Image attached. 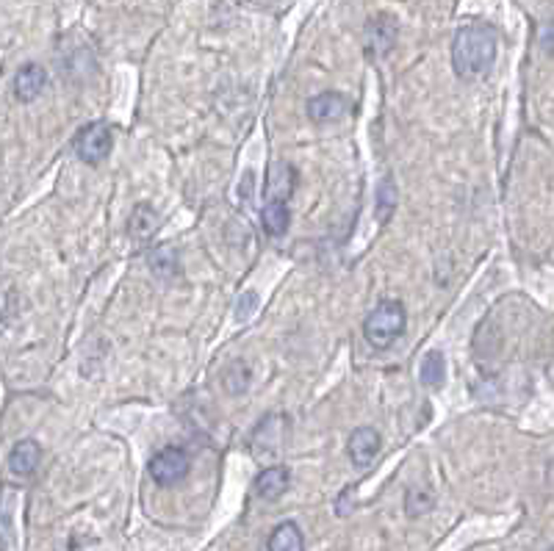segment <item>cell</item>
I'll list each match as a JSON object with an SVG mask.
<instances>
[{"label":"cell","mask_w":554,"mask_h":551,"mask_svg":"<svg viewBox=\"0 0 554 551\" xmlns=\"http://www.w3.org/2000/svg\"><path fill=\"white\" fill-rule=\"evenodd\" d=\"M496 61V31L488 22H466L452 42V67L457 78H482Z\"/></svg>","instance_id":"1"},{"label":"cell","mask_w":554,"mask_h":551,"mask_svg":"<svg viewBox=\"0 0 554 551\" xmlns=\"http://www.w3.org/2000/svg\"><path fill=\"white\" fill-rule=\"evenodd\" d=\"M408 325L405 305L400 300H383L363 321V335L375 350H388Z\"/></svg>","instance_id":"2"},{"label":"cell","mask_w":554,"mask_h":551,"mask_svg":"<svg viewBox=\"0 0 554 551\" xmlns=\"http://www.w3.org/2000/svg\"><path fill=\"white\" fill-rule=\"evenodd\" d=\"M111 147H114V130L103 120L83 125L73 139L75 155L81 161H86V164H100L103 158H108Z\"/></svg>","instance_id":"3"},{"label":"cell","mask_w":554,"mask_h":551,"mask_svg":"<svg viewBox=\"0 0 554 551\" xmlns=\"http://www.w3.org/2000/svg\"><path fill=\"white\" fill-rule=\"evenodd\" d=\"M189 468H192V457H189L186 449H180V446L161 449L158 454H153V460L147 466L155 485H164V488L180 482L183 476L189 474Z\"/></svg>","instance_id":"4"},{"label":"cell","mask_w":554,"mask_h":551,"mask_svg":"<svg viewBox=\"0 0 554 551\" xmlns=\"http://www.w3.org/2000/svg\"><path fill=\"white\" fill-rule=\"evenodd\" d=\"M397 20L388 17V14H380V17H372L366 26V53L372 59H383L391 48H394L397 42Z\"/></svg>","instance_id":"5"},{"label":"cell","mask_w":554,"mask_h":551,"mask_svg":"<svg viewBox=\"0 0 554 551\" xmlns=\"http://www.w3.org/2000/svg\"><path fill=\"white\" fill-rule=\"evenodd\" d=\"M346 452H350V460L358 468H366L380 454V432L372 427H358L346 441Z\"/></svg>","instance_id":"6"},{"label":"cell","mask_w":554,"mask_h":551,"mask_svg":"<svg viewBox=\"0 0 554 551\" xmlns=\"http://www.w3.org/2000/svg\"><path fill=\"white\" fill-rule=\"evenodd\" d=\"M44 86H48V73H44L39 64L20 67V73L14 75V95H17L20 103L36 100L44 91Z\"/></svg>","instance_id":"7"},{"label":"cell","mask_w":554,"mask_h":551,"mask_svg":"<svg viewBox=\"0 0 554 551\" xmlns=\"http://www.w3.org/2000/svg\"><path fill=\"white\" fill-rule=\"evenodd\" d=\"M297 186V169L286 161H277L272 164V169L266 172V197L264 200H286L294 194Z\"/></svg>","instance_id":"8"},{"label":"cell","mask_w":554,"mask_h":551,"mask_svg":"<svg viewBox=\"0 0 554 551\" xmlns=\"http://www.w3.org/2000/svg\"><path fill=\"white\" fill-rule=\"evenodd\" d=\"M289 485H291V471L283 468V466H272V468H264L256 476V496H261L266 501H274L289 491Z\"/></svg>","instance_id":"9"},{"label":"cell","mask_w":554,"mask_h":551,"mask_svg":"<svg viewBox=\"0 0 554 551\" xmlns=\"http://www.w3.org/2000/svg\"><path fill=\"white\" fill-rule=\"evenodd\" d=\"M42 460V446L34 441V438H26V441H17L9 452V468L17 474V476H28L36 471Z\"/></svg>","instance_id":"10"},{"label":"cell","mask_w":554,"mask_h":551,"mask_svg":"<svg viewBox=\"0 0 554 551\" xmlns=\"http://www.w3.org/2000/svg\"><path fill=\"white\" fill-rule=\"evenodd\" d=\"M346 111V98L338 91H321V95L308 100V114L313 122H333Z\"/></svg>","instance_id":"11"},{"label":"cell","mask_w":554,"mask_h":551,"mask_svg":"<svg viewBox=\"0 0 554 551\" xmlns=\"http://www.w3.org/2000/svg\"><path fill=\"white\" fill-rule=\"evenodd\" d=\"M289 222H291V214H289V202L286 200H264L261 224H264L266 236H272V239L286 236Z\"/></svg>","instance_id":"12"},{"label":"cell","mask_w":554,"mask_h":551,"mask_svg":"<svg viewBox=\"0 0 554 551\" xmlns=\"http://www.w3.org/2000/svg\"><path fill=\"white\" fill-rule=\"evenodd\" d=\"M266 548L269 551H305V538L294 521H283L281 526H274Z\"/></svg>","instance_id":"13"},{"label":"cell","mask_w":554,"mask_h":551,"mask_svg":"<svg viewBox=\"0 0 554 551\" xmlns=\"http://www.w3.org/2000/svg\"><path fill=\"white\" fill-rule=\"evenodd\" d=\"M422 382L427 388H441V382L447 380V360L441 352H427L422 360Z\"/></svg>","instance_id":"14"},{"label":"cell","mask_w":554,"mask_h":551,"mask_svg":"<svg viewBox=\"0 0 554 551\" xmlns=\"http://www.w3.org/2000/svg\"><path fill=\"white\" fill-rule=\"evenodd\" d=\"M158 227V214L150 205H136V211L131 216V236L133 239H150Z\"/></svg>","instance_id":"15"},{"label":"cell","mask_w":554,"mask_h":551,"mask_svg":"<svg viewBox=\"0 0 554 551\" xmlns=\"http://www.w3.org/2000/svg\"><path fill=\"white\" fill-rule=\"evenodd\" d=\"M394 205H397V189H394V180L385 177L383 180V186L377 192V219L385 222L391 216V211H394Z\"/></svg>","instance_id":"16"},{"label":"cell","mask_w":554,"mask_h":551,"mask_svg":"<svg viewBox=\"0 0 554 551\" xmlns=\"http://www.w3.org/2000/svg\"><path fill=\"white\" fill-rule=\"evenodd\" d=\"M430 508H432V499H430L424 491L413 488V491L408 493V513H410V516H422V513H427Z\"/></svg>","instance_id":"17"},{"label":"cell","mask_w":554,"mask_h":551,"mask_svg":"<svg viewBox=\"0 0 554 551\" xmlns=\"http://www.w3.org/2000/svg\"><path fill=\"white\" fill-rule=\"evenodd\" d=\"M256 308H258V294H256V291L241 294V296H239V303H236V319H239V321H247L252 313H256Z\"/></svg>","instance_id":"18"}]
</instances>
